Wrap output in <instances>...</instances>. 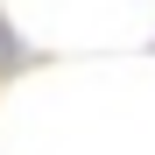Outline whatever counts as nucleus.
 I'll list each match as a JSON object with an SVG mask.
<instances>
[{"label":"nucleus","mask_w":155,"mask_h":155,"mask_svg":"<svg viewBox=\"0 0 155 155\" xmlns=\"http://www.w3.org/2000/svg\"><path fill=\"white\" fill-rule=\"evenodd\" d=\"M7 57H14V64H21V57H28V49H21V42H14V35H7V21H0V64H7Z\"/></svg>","instance_id":"f257e3e1"}]
</instances>
